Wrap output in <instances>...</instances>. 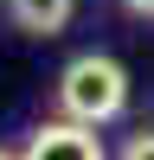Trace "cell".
Masks as SVG:
<instances>
[{
  "mask_svg": "<svg viewBox=\"0 0 154 160\" xmlns=\"http://www.w3.org/2000/svg\"><path fill=\"white\" fill-rule=\"evenodd\" d=\"M58 109L71 115V122H116V115L128 109V71L116 58H103V51H84V58H71L58 71Z\"/></svg>",
  "mask_w": 154,
  "mask_h": 160,
  "instance_id": "obj_1",
  "label": "cell"
},
{
  "mask_svg": "<svg viewBox=\"0 0 154 160\" xmlns=\"http://www.w3.org/2000/svg\"><path fill=\"white\" fill-rule=\"evenodd\" d=\"M19 160H109L103 154V135L90 122H45V128H32V141H26V154Z\"/></svg>",
  "mask_w": 154,
  "mask_h": 160,
  "instance_id": "obj_2",
  "label": "cell"
},
{
  "mask_svg": "<svg viewBox=\"0 0 154 160\" xmlns=\"http://www.w3.org/2000/svg\"><path fill=\"white\" fill-rule=\"evenodd\" d=\"M7 13H13V26H19V32L51 38V32H64V26L77 19V0H7Z\"/></svg>",
  "mask_w": 154,
  "mask_h": 160,
  "instance_id": "obj_3",
  "label": "cell"
},
{
  "mask_svg": "<svg viewBox=\"0 0 154 160\" xmlns=\"http://www.w3.org/2000/svg\"><path fill=\"white\" fill-rule=\"evenodd\" d=\"M116 160H154V128H141V135H128V148Z\"/></svg>",
  "mask_w": 154,
  "mask_h": 160,
  "instance_id": "obj_4",
  "label": "cell"
},
{
  "mask_svg": "<svg viewBox=\"0 0 154 160\" xmlns=\"http://www.w3.org/2000/svg\"><path fill=\"white\" fill-rule=\"evenodd\" d=\"M122 7H128V13H148V19H154V0H122Z\"/></svg>",
  "mask_w": 154,
  "mask_h": 160,
  "instance_id": "obj_5",
  "label": "cell"
},
{
  "mask_svg": "<svg viewBox=\"0 0 154 160\" xmlns=\"http://www.w3.org/2000/svg\"><path fill=\"white\" fill-rule=\"evenodd\" d=\"M0 160H19V154H7V148H0Z\"/></svg>",
  "mask_w": 154,
  "mask_h": 160,
  "instance_id": "obj_6",
  "label": "cell"
}]
</instances>
